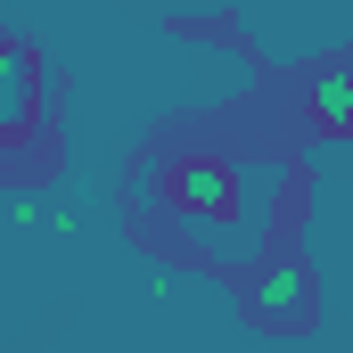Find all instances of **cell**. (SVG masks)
<instances>
[{
    "label": "cell",
    "mask_w": 353,
    "mask_h": 353,
    "mask_svg": "<svg viewBox=\"0 0 353 353\" xmlns=\"http://www.w3.org/2000/svg\"><path fill=\"white\" fill-rule=\"evenodd\" d=\"M41 132V50L0 33V148H25Z\"/></svg>",
    "instance_id": "obj_3"
},
{
    "label": "cell",
    "mask_w": 353,
    "mask_h": 353,
    "mask_svg": "<svg viewBox=\"0 0 353 353\" xmlns=\"http://www.w3.org/2000/svg\"><path fill=\"white\" fill-rule=\"evenodd\" d=\"M165 8H189V0H165Z\"/></svg>",
    "instance_id": "obj_5"
},
{
    "label": "cell",
    "mask_w": 353,
    "mask_h": 353,
    "mask_svg": "<svg viewBox=\"0 0 353 353\" xmlns=\"http://www.w3.org/2000/svg\"><path fill=\"white\" fill-rule=\"evenodd\" d=\"M239 296H247V321L263 337H304L321 321V288H312V263L304 255H263Z\"/></svg>",
    "instance_id": "obj_2"
},
{
    "label": "cell",
    "mask_w": 353,
    "mask_h": 353,
    "mask_svg": "<svg viewBox=\"0 0 353 353\" xmlns=\"http://www.w3.org/2000/svg\"><path fill=\"white\" fill-rule=\"evenodd\" d=\"M296 115H304V132H321V140H353V58L312 66L304 90H296Z\"/></svg>",
    "instance_id": "obj_4"
},
{
    "label": "cell",
    "mask_w": 353,
    "mask_h": 353,
    "mask_svg": "<svg viewBox=\"0 0 353 353\" xmlns=\"http://www.w3.org/2000/svg\"><path fill=\"white\" fill-rule=\"evenodd\" d=\"M157 205H165L173 222H189V230H222V239H239V230L255 222L247 173H239L230 157H214V148H181V157H165Z\"/></svg>",
    "instance_id": "obj_1"
}]
</instances>
